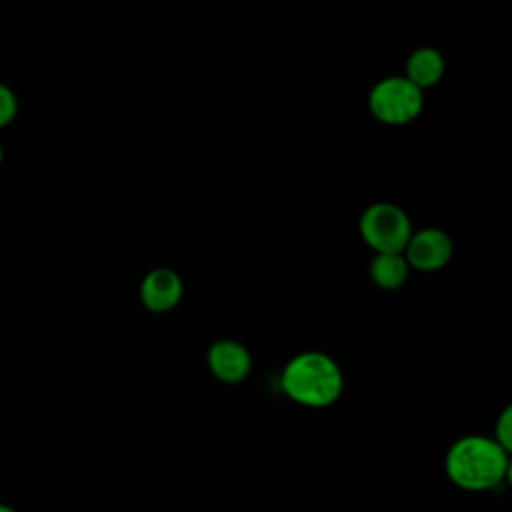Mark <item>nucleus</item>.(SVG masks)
I'll use <instances>...</instances> for the list:
<instances>
[{"instance_id":"f257e3e1","label":"nucleus","mask_w":512,"mask_h":512,"mask_svg":"<svg viewBox=\"0 0 512 512\" xmlns=\"http://www.w3.org/2000/svg\"><path fill=\"white\" fill-rule=\"evenodd\" d=\"M444 468L458 488L484 492L496 488L508 476L510 452L494 438L470 434L448 448Z\"/></svg>"},{"instance_id":"f03ea898","label":"nucleus","mask_w":512,"mask_h":512,"mask_svg":"<svg viewBox=\"0 0 512 512\" xmlns=\"http://www.w3.org/2000/svg\"><path fill=\"white\" fill-rule=\"evenodd\" d=\"M284 394L306 408L332 406L344 390V374L338 362L318 350L292 356L280 376Z\"/></svg>"},{"instance_id":"7ed1b4c3","label":"nucleus","mask_w":512,"mask_h":512,"mask_svg":"<svg viewBox=\"0 0 512 512\" xmlns=\"http://www.w3.org/2000/svg\"><path fill=\"white\" fill-rule=\"evenodd\" d=\"M368 104L380 122L402 126L418 118L424 96L422 90L414 86L406 76H390L372 88Z\"/></svg>"},{"instance_id":"20e7f679","label":"nucleus","mask_w":512,"mask_h":512,"mask_svg":"<svg viewBox=\"0 0 512 512\" xmlns=\"http://www.w3.org/2000/svg\"><path fill=\"white\" fill-rule=\"evenodd\" d=\"M360 234L364 242L376 250V254L404 252V246L412 234L408 216L394 204L378 202L366 208L360 218Z\"/></svg>"},{"instance_id":"39448f33","label":"nucleus","mask_w":512,"mask_h":512,"mask_svg":"<svg viewBox=\"0 0 512 512\" xmlns=\"http://www.w3.org/2000/svg\"><path fill=\"white\" fill-rule=\"evenodd\" d=\"M404 252L408 266H414L422 272H432L448 264L452 256V240L438 228H424L416 234H410Z\"/></svg>"},{"instance_id":"423d86ee","label":"nucleus","mask_w":512,"mask_h":512,"mask_svg":"<svg viewBox=\"0 0 512 512\" xmlns=\"http://www.w3.org/2000/svg\"><path fill=\"white\" fill-rule=\"evenodd\" d=\"M208 368L224 384H240L252 370L248 348L236 340H216L208 348Z\"/></svg>"},{"instance_id":"0eeeda50","label":"nucleus","mask_w":512,"mask_h":512,"mask_svg":"<svg viewBox=\"0 0 512 512\" xmlns=\"http://www.w3.org/2000/svg\"><path fill=\"white\" fill-rule=\"evenodd\" d=\"M182 280L168 268L148 272L140 284V300L150 312H168L182 298Z\"/></svg>"},{"instance_id":"6e6552de","label":"nucleus","mask_w":512,"mask_h":512,"mask_svg":"<svg viewBox=\"0 0 512 512\" xmlns=\"http://www.w3.org/2000/svg\"><path fill=\"white\" fill-rule=\"evenodd\" d=\"M444 74V58L434 48H420L412 52V56L406 62V78L422 88L434 86Z\"/></svg>"},{"instance_id":"1a4fd4ad","label":"nucleus","mask_w":512,"mask_h":512,"mask_svg":"<svg viewBox=\"0 0 512 512\" xmlns=\"http://www.w3.org/2000/svg\"><path fill=\"white\" fill-rule=\"evenodd\" d=\"M370 276L376 286L384 290L400 288L408 278V262L402 252H388L376 254L370 264Z\"/></svg>"},{"instance_id":"9d476101","label":"nucleus","mask_w":512,"mask_h":512,"mask_svg":"<svg viewBox=\"0 0 512 512\" xmlns=\"http://www.w3.org/2000/svg\"><path fill=\"white\" fill-rule=\"evenodd\" d=\"M494 440L504 448V450H512V408L506 406L502 410V414L496 420L494 426Z\"/></svg>"},{"instance_id":"9b49d317","label":"nucleus","mask_w":512,"mask_h":512,"mask_svg":"<svg viewBox=\"0 0 512 512\" xmlns=\"http://www.w3.org/2000/svg\"><path fill=\"white\" fill-rule=\"evenodd\" d=\"M16 112H18V102L14 92L6 84H0V128L8 126L14 120Z\"/></svg>"},{"instance_id":"f8f14e48","label":"nucleus","mask_w":512,"mask_h":512,"mask_svg":"<svg viewBox=\"0 0 512 512\" xmlns=\"http://www.w3.org/2000/svg\"><path fill=\"white\" fill-rule=\"evenodd\" d=\"M0 512H16V510H12V508L6 506V504H0Z\"/></svg>"},{"instance_id":"ddd939ff","label":"nucleus","mask_w":512,"mask_h":512,"mask_svg":"<svg viewBox=\"0 0 512 512\" xmlns=\"http://www.w3.org/2000/svg\"><path fill=\"white\" fill-rule=\"evenodd\" d=\"M2 158H4V152H2V146H0V164H2Z\"/></svg>"}]
</instances>
